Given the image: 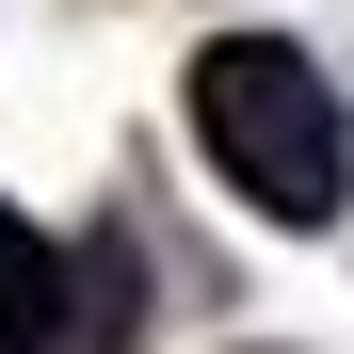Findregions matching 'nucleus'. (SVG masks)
<instances>
[{"label": "nucleus", "instance_id": "2", "mask_svg": "<svg viewBox=\"0 0 354 354\" xmlns=\"http://www.w3.org/2000/svg\"><path fill=\"white\" fill-rule=\"evenodd\" d=\"M0 354H81V290L17 209H0Z\"/></svg>", "mask_w": 354, "mask_h": 354}, {"label": "nucleus", "instance_id": "1", "mask_svg": "<svg viewBox=\"0 0 354 354\" xmlns=\"http://www.w3.org/2000/svg\"><path fill=\"white\" fill-rule=\"evenodd\" d=\"M194 145L225 161V194L274 209V225H338V194H354V129H338V97H322L306 48H274V32L194 48Z\"/></svg>", "mask_w": 354, "mask_h": 354}]
</instances>
